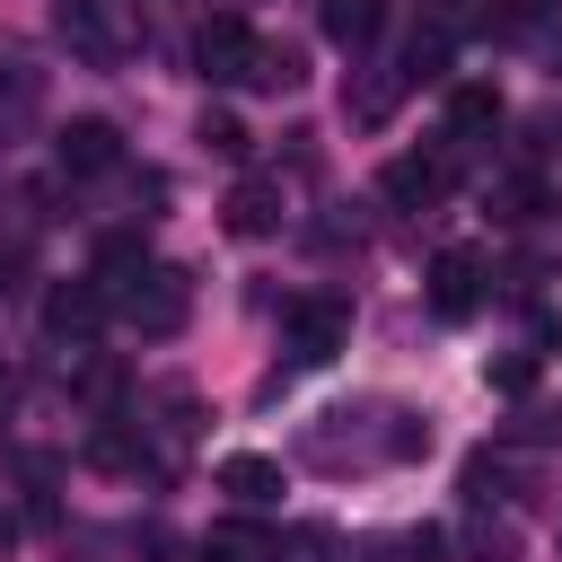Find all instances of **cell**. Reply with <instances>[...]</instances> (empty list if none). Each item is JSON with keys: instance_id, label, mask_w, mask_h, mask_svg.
Wrapping results in <instances>:
<instances>
[{"instance_id": "30bf717a", "label": "cell", "mask_w": 562, "mask_h": 562, "mask_svg": "<svg viewBox=\"0 0 562 562\" xmlns=\"http://www.w3.org/2000/svg\"><path fill=\"white\" fill-rule=\"evenodd\" d=\"M378 26H386V9H378V0H325V35H334L342 53H369V44H378Z\"/></svg>"}, {"instance_id": "8fae6325", "label": "cell", "mask_w": 562, "mask_h": 562, "mask_svg": "<svg viewBox=\"0 0 562 562\" xmlns=\"http://www.w3.org/2000/svg\"><path fill=\"white\" fill-rule=\"evenodd\" d=\"M220 492H237V501H272V492H281V465L255 457V448H237V457H220Z\"/></svg>"}, {"instance_id": "e0dca14e", "label": "cell", "mask_w": 562, "mask_h": 562, "mask_svg": "<svg viewBox=\"0 0 562 562\" xmlns=\"http://www.w3.org/2000/svg\"><path fill=\"white\" fill-rule=\"evenodd\" d=\"M422 9H439V18H448V9H465V0H422Z\"/></svg>"}, {"instance_id": "3957f363", "label": "cell", "mask_w": 562, "mask_h": 562, "mask_svg": "<svg viewBox=\"0 0 562 562\" xmlns=\"http://www.w3.org/2000/svg\"><path fill=\"white\" fill-rule=\"evenodd\" d=\"M342 334H351V316H342L334 299H290V307H281V342H290L299 369H325V360L342 351Z\"/></svg>"}, {"instance_id": "9a60e30c", "label": "cell", "mask_w": 562, "mask_h": 562, "mask_svg": "<svg viewBox=\"0 0 562 562\" xmlns=\"http://www.w3.org/2000/svg\"><path fill=\"white\" fill-rule=\"evenodd\" d=\"M404 79H448V35H413L404 44Z\"/></svg>"}, {"instance_id": "9c48e42d", "label": "cell", "mask_w": 562, "mask_h": 562, "mask_svg": "<svg viewBox=\"0 0 562 562\" xmlns=\"http://www.w3.org/2000/svg\"><path fill=\"white\" fill-rule=\"evenodd\" d=\"M272 228H281V184L246 176V184L228 193V237H272Z\"/></svg>"}, {"instance_id": "6da1fadb", "label": "cell", "mask_w": 562, "mask_h": 562, "mask_svg": "<svg viewBox=\"0 0 562 562\" xmlns=\"http://www.w3.org/2000/svg\"><path fill=\"white\" fill-rule=\"evenodd\" d=\"M114 299H123V316H132L140 334H176V325L193 316V281H184L176 263H140Z\"/></svg>"}, {"instance_id": "ba28073f", "label": "cell", "mask_w": 562, "mask_h": 562, "mask_svg": "<svg viewBox=\"0 0 562 562\" xmlns=\"http://www.w3.org/2000/svg\"><path fill=\"white\" fill-rule=\"evenodd\" d=\"M193 562H281V536L255 527V518H228V527H211L193 544Z\"/></svg>"}, {"instance_id": "277c9868", "label": "cell", "mask_w": 562, "mask_h": 562, "mask_svg": "<svg viewBox=\"0 0 562 562\" xmlns=\"http://www.w3.org/2000/svg\"><path fill=\"white\" fill-rule=\"evenodd\" d=\"M386 202H404V211H430L448 184H457V167H448V149H404V158H386Z\"/></svg>"}, {"instance_id": "4fadbf2b", "label": "cell", "mask_w": 562, "mask_h": 562, "mask_svg": "<svg viewBox=\"0 0 562 562\" xmlns=\"http://www.w3.org/2000/svg\"><path fill=\"white\" fill-rule=\"evenodd\" d=\"M299 79H307V70H299V53H290V44H263V53H255V79H246V88H299Z\"/></svg>"}, {"instance_id": "8992f818", "label": "cell", "mask_w": 562, "mask_h": 562, "mask_svg": "<svg viewBox=\"0 0 562 562\" xmlns=\"http://www.w3.org/2000/svg\"><path fill=\"white\" fill-rule=\"evenodd\" d=\"M53 158H61V176H105V167L123 158V140H114V123H105V114H79V123H61Z\"/></svg>"}, {"instance_id": "2e32d148", "label": "cell", "mask_w": 562, "mask_h": 562, "mask_svg": "<svg viewBox=\"0 0 562 562\" xmlns=\"http://www.w3.org/2000/svg\"><path fill=\"white\" fill-rule=\"evenodd\" d=\"M492 211H501V220H536V184H527V176H501V184H492Z\"/></svg>"}, {"instance_id": "5b68a950", "label": "cell", "mask_w": 562, "mask_h": 562, "mask_svg": "<svg viewBox=\"0 0 562 562\" xmlns=\"http://www.w3.org/2000/svg\"><path fill=\"white\" fill-rule=\"evenodd\" d=\"M430 307H439L448 325L483 307V255H474V246H439V255H430Z\"/></svg>"}, {"instance_id": "7a4b0ae2", "label": "cell", "mask_w": 562, "mask_h": 562, "mask_svg": "<svg viewBox=\"0 0 562 562\" xmlns=\"http://www.w3.org/2000/svg\"><path fill=\"white\" fill-rule=\"evenodd\" d=\"M255 53H263V35L246 18H202V35H193V70L211 88H246L255 79Z\"/></svg>"}, {"instance_id": "7c38bea8", "label": "cell", "mask_w": 562, "mask_h": 562, "mask_svg": "<svg viewBox=\"0 0 562 562\" xmlns=\"http://www.w3.org/2000/svg\"><path fill=\"white\" fill-rule=\"evenodd\" d=\"M501 123V97L492 88H448V140H483Z\"/></svg>"}, {"instance_id": "52a82bcc", "label": "cell", "mask_w": 562, "mask_h": 562, "mask_svg": "<svg viewBox=\"0 0 562 562\" xmlns=\"http://www.w3.org/2000/svg\"><path fill=\"white\" fill-rule=\"evenodd\" d=\"M97 325H105V290H97V281H53V290H44V334L88 342Z\"/></svg>"}, {"instance_id": "5bb4252c", "label": "cell", "mask_w": 562, "mask_h": 562, "mask_svg": "<svg viewBox=\"0 0 562 562\" xmlns=\"http://www.w3.org/2000/svg\"><path fill=\"white\" fill-rule=\"evenodd\" d=\"M202 149H211V158H246L255 140H246V123H237V114H220V105H211V114H202Z\"/></svg>"}]
</instances>
